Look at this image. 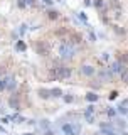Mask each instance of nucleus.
Returning <instances> with one entry per match:
<instances>
[{"mask_svg": "<svg viewBox=\"0 0 128 135\" xmlns=\"http://www.w3.org/2000/svg\"><path fill=\"white\" fill-rule=\"evenodd\" d=\"M17 3H19V7H20V8H24V7H25V2H24V0H19Z\"/></svg>", "mask_w": 128, "mask_h": 135, "instance_id": "nucleus-26", "label": "nucleus"}, {"mask_svg": "<svg viewBox=\"0 0 128 135\" xmlns=\"http://www.w3.org/2000/svg\"><path fill=\"white\" fill-rule=\"evenodd\" d=\"M10 107L14 110H19V101H17L15 98H10Z\"/></svg>", "mask_w": 128, "mask_h": 135, "instance_id": "nucleus-17", "label": "nucleus"}, {"mask_svg": "<svg viewBox=\"0 0 128 135\" xmlns=\"http://www.w3.org/2000/svg\"><path fill=\"white\" fill-rule=\"evenodd\" d=\"M74 54H76V49L71 42H62V44L59 46V56L62 59H71Z\"/></svg>", "mask_w": 128, "mask_h": 135, "instance_id": "nucleus-1", "label": "nucleus"}, {"mask_svg": "<svg viewBox=\"0 0 128 135\" xmlns=\"http://www.w3.org/2000/svg\"><path fill=\"white\" fill-rule=\"evenodd\" d=\"M62 98H64L66 103H72V101H74V96L72 95H62Z\"/></svg>", "mask_w": 128, "mask_h": 135, "instance_id": "nucleus-15", "label": "nucleus"}, {"mask_svg": "<svg viewBox=\"0 0 128 135\" xmlns=\"http://www.w3.org/2000/svg\"><path fill=\"white\" fill-rule=\"evenodd\" d=\"M25 2V5H34V2H36V0H24Z\"/></svg>", "mask_w": 128, "mask_h": 135, "instance_id": "nucleus-25", "label": "nucleus"}, {"mask_svg": "<svg viewBox=\"0 0 128 135\" xmlns=\"http://www.w3.org/2000/svg\"><path fill=\"white\" fill-rule=\"evenodd\" d=\"M24 135H32V133H24Z\"/></svg>", "mask_w": 128, "mask_h": 135, "instance_id": "nucleus-30", "label": "nucleus"}, {"mask_svg": "<svg viewBox=\"0 0 128 135\" xmlns=\"http://www.w3.org/2000/svg\"><path fill=\"white\" fill-rule=\"evenodd\" d=\"M19 32H20V34H24V32H25V25H20V29H19Z\"/></svg>", "mask_w": 128, "mask_h": 135, "instance_id": "nucleus-27", "label": "nucleus"}, {"mask_svg": "<svg viewBox=\"0 0 128 135\" xmlns=\"http://www.w3.org/2000/svg\"><path fill=\"white\" fill-rule=\"evenodd\" d=\"M126 118H128V113H126Z\"/></svg>", "mask_w": 128, "mask_h": 135, "instance_id": "nucleus-31", "label": "nucleus"}, {"mask_svg": "<svg viewBox=\"0 0 128 135\" xmlns=\"http://www.w3.org/2000/svg\"><path fill=\"white\" fill-rule=\"evenodd\" d=\"M47 14H49V19H57V17H59L56 10H49V12H47Z\"/></svg>", "mask_w": 128, "mask_h": 135, "instance_id": "nucleus-20", "label": "nucleus"}, {"mask_svg": "<svg viewBox=\"0 0 128 135\" xmlns=\"http://www.w3.org/2000/svg\"><path fill=\"white\" fill-rule=\"evenodd\" d=\"M81 73L84 76H93L95 74V68L89 66V64H84V66H81Z\"/></svg>", "mask_w": 128, "mask_h": 135, "instance_id": "nucleus-5", "label": "nucleus"}, {"mask_svg": "<svg viewBox=\"0 0 128 135\" xmlns=\"http://www.w3.org/2000/svg\"><path fill=\"white\" fill-rule=\"evenodd\" d=\"M86 115H95V107H93V105H89V107L84 110V117Z\"/></svg>", "mask_w": 128, "mask_h": 135, "instance_id": "nucleus-14", "label": "nucleus"}, {"mask_svg": "<svg viewBox=\"0 0 128 135\" xmlns=\"http://www.w3.org/2000/svg\"><path fill=\"white\" fill-rule=\"evenodd\" d=\"M98 100H100V96H98L95 91L86 93V101H89V103H95V101H98Z\"/></svg>", "mask_w": 128, "mask_h": 135, "instance_id": "nucleus-9", "label": "nucleus"}, {"mask_svg": "<svg viewBox=\"0 0 128 135\" xmlns=\"http://www.w3.org/2000/svg\"><path fill=\"white\" fill-rule=\"evenodd\" d=\"M118 98V91H111L110 93V100H116Z\"/></svg>", "mask_w": 128, "mask_h": 135, "instance_id": "nucleus-22", "label": "nucleus"}, {"mask_svg": "<svg viewBox=\"0 0 128 135\" xmlns=\"http://www.w3.org/2000/svg\"><path fill=\"white\" fill-rule=\"evenodd\" d=\"M108 117L110 118H116V115H118V112H116V108H108Z\"/></svg>", "mask_w": 128, "mask_h": 135, "instance_id": "nucleus-13", "label": "nucleus"}, {"mask_svg": "<svg viewBox=\"0 0 128 135\" xmlns=\"http://www.w3.org/2000/svg\"><path fill=\"white\" fill-rule=\"evenodd\" d=\"M39 96H41V98H49V96H51V91L49 90H44V88H41V90H39Z\"/></svg>", "mask_w": 128, "mask_h": 135, "instance_id": "nucleus-12", "label": "nucleus"}, {"mask_svg": "<svg viewBox=\"0 0 128 135\" xmlns=\"http://www.w3.org/2000/svg\"><path fill=\"white\" fill-rule=\"evenodd\" d=\"M72 130H74V135H78L81 132V125L79 123H72Z\"/></svg>", "mask_w": 128, "mask_h": 135, "instance_id": "nucleus-18", "label": "nucleus"}, {"mask_svg": "<svg viewBox=\"0 0 128 135\" xmlns=\"http://www.w3.org/2000/svg\"><path fill=\"white\" fill-rule=\"evenodd\" d=\"M101 133H105V135H116V132H115V128L111 125H101Z\"/></svg>", "mask_w": 128, "mask_h": 135, "instance_id": "nucleus-6", "label": "nucleus"}, {"mask_svg": "<svg viewBox=\"0 0 128 135\" xmlns=\"http://www.w3.org/2000/svg\"><path fill=\"white\" fill-rule=\"evenodd\" d=\"M116 112H118V113H121V115H126V113H128V110L125 108V105H120V107L116 108Z\"/></svg>", "mask_w": 128, "mask_h": 135, "instance_id": "nucleus-16", "label": "nucleus"}, {"mask_svg": "<svg viewBox=\"0 0 128 135\" xmlns=\"http://www.w3.org/2000/svg\"><path fill=\"white\" fill-rule=\"evenodd\" d=\"M42 2H44L46 5H52V0H42Z\"/></svg>", "mask_w": 128, "mask_h": 135, "instance_id": "nucleus-28", "label": "nucleus"}, {"mask_svg": "<svg viewBox=\"0 0 128 135\" xmlns=\"http://www.w3.org/2000/svg\"><path fill=\"white\" fill-rule=\"evenodd\" d=\"M15 49L19 51V52H24V51L27 49V46H25V42H24V41H17V44H15Z\"/></svg>", "mask_w": 128, "mask_h": 135, "instance_id": "nucleus-11", "label": "nucleus"}, {"mask_svg": "<svg viewBox=\"0 0 128 135\" xmlns=\"http://www.w3.org/2000/svg\"><path fill=\"white\" fill-rule=\"evenodd\" d=\"M89 39H91V42H95V41H96V36H95L93 32H89Z\"/></svg>", "mask_w": 128, "mask_h": 135, "instance_id": "nucleus-24", "label": "nucleus"}, {"mask_svg": "<svg viewBox=\"0 0 128 135\" xmlns=\"http://www.w3.org/2000/svg\"><path fill=\"white\" fill-rule=\"evenodd\" d=\"M100 78H103L105 81H110V79L113 78V74H111V71H110V69H101L100 71Z\"/></svg>", "mask_w": 128, "mask_h": 135, "instance_id": "nucleus-7", "label": "nucleus"}, {"mask_svg": "<svg viewBox=\"0 0 128 135\" xmlns=\"http://www.w3.org/2000/svg\"><path fill=\"white\" fill-rule=\"evenodd\" d=\"M78 17H79L81 20H83L84 24H88V17H86V14H84V12H79V14H78Z\"/></svg>", "mask_w": 128, "mask_h": 135, "instance_id": "nucleus-19", "label": "nucleus"}, {"mask_svg": "<svg viewBox=\"0 0 128 135\" xmlns=\"http://www.w3.org/2000/svg\"><path fill=\"white\" fill-rule=\"evenodd\" d=\"M51 91V96H54V98H61L62 96V90L61 88H52V90H49Z\"/></svg>", "mask_w": 128, "mask_h": 135, "instance_id": "nucleus-10", "label": "nucleus"}, {"mask_svg": "<svg viewBox=\"0 0 128 135\" xmlns=\"http://www.w3.org/2000/svg\"><path fill=\"white\" fill-rule=\"evenodd\" d=\"M84 118H86L88 123H95V115H86Z\"/></svg>", "mask_w": 128, "mask_h": 135, "instance_id": "nucleus-21", "label": "nucleus"}, {"mask_svg": "<svg viewBox=\"0 0 128 135\" xmlns=\"http://www.w3.org/2000/svg\"><path fill=\"white\" fill-rule=\"evenodd\" d=\"M5 90V83H3V79H0V91Z\"/></svg>", "mask_w": 128, "mask_h": 135, "instance_id": "nucleus-23", "label": "nucleus"}, {"mask_svg": "<svg viewBox=\"0 0 128 135\" xmlns=\"http://www.w3.org/2000/svg\"><path fill=\"white\" fill-rule=\"evenodd\" d=\"M71 76V69L69 68H66V66H59L56 68V78L59 79H66V78H69Z\"/></svg>", "mask_w": 128, "mask_h": 135, "instance_id": "nucleus-2", "label": "nucleus"}, {"mask_svg": "<svg viewBox=\"0 0 128 135\" xmlns=\"http://www.w3.org/2000/svg\"><path fill=\"white\" fill-rule=\"evenodd\" d=\"M3 83H5V90H8V91H14L15 86H17V81H15L14 76H7V78L3 79Z\"/></svg>", "mask_w": 128, "mask_h": 135, "instance_id": "nucleus-4", "label": "nucleus"}, {"mask_svg": "<svg viewBox=\"0 0 128 135\" xmlns=\"http://www.w3.org/2000/svg\"><path fill=\"white\" fill-rule=\"evenodd\" d=\"M123 69H125V68H123V62H121V61H113L111 66H110V71H111V74H121Z\"/></svg>", "mask_w": 128, "mask_h": 135, "instance_id": "nucleus-3", "label": "nucleus"}, {"mask_svg": "<svg viewBox=\"0 0 128 135\" xmlns=\"http://www.w3.org/2000/svg\"><path fill=\"white\" fill-rule=\"evenodd\" d=\"M62 133H64V135H74L72 123H64V125H62Z\"/></svg>", "mask_w": 128, "mask_h": 135, "instance_id": "nucleus-8", "label": "nucleus"}, {"mask_svg": "<svg viewBox=\"0 0 128 135\" xmlns=\"http://www.w3.org/2000/svg\"><path fill=\"white\" fill-rule=\"evenodd\" d=\"M91 3H93L91 0H84V5H91Z\"/></svg>", "mask_w": 128, "mask_h": 135, "instance_id": "nucleus-29", "label": "nucleus"}]
</instances>
